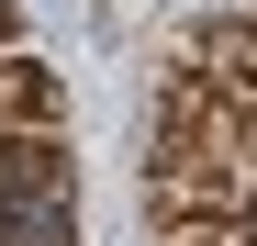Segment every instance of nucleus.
Returning <instances> with one entry per match:
<instances>
[{"label":"nucleus","mask_w":257,"mask_h":246,"mask_svg":"<svg viewBox=\"0 0 257 246\" xmlns=\"http://www.w3.org/2000/svg\"><path fill=\"white\" fill-rule=\"evenodd\" d=\"M0 246H78V168L56 135H0Z\"/></svg>","instance_id":"nucleus-1"},{"label":"nucleus","mask_w":257,"mask_h":246,"mask_svg":"<svg viewBox=\"0 0 257 246\" xmlns=\"http://www.w3.org/2000/svg\"><path fill=\"white\" fill-rule=\"evenodd\" d=\"M56 112H67V90L45 56H0V135H56Z\"/></svg>","instance_id":"nucleus-2"},{"label":"nucleus","mask_w":257,"mask_h":246,"mask_svg":"<svg viewBox=\"0 0 257 246\" xmlns=\"http://www.w3.org/2000/svg\"><path fill=\"white\" fill-rule=\"evenodd\" d=\"M0 34H12V0H0Z\"/></svg>","instance_id":"nucleus-3"}]
</instances>
